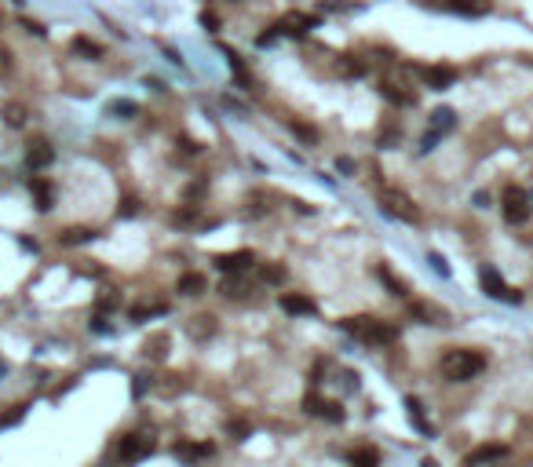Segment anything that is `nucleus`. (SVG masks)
<instances>
[{
  "mask_svg": "<svg viewBox=\"0 0 533 467\" xmlns=\"http://www.w3.org/2000/svg\"><path fill=\"white\" fill-rule=\"evenodd\" d=\"M482 369H486V354H478V350L453 347L442 354V376H446L449 383H467V380H475Z\"/></svg>",
  "mask_w": 533,
  "mask_h": 467,
  "instance_id": "obj_1",
  "label": "nucleus"
},
{
  "mask_svg": "<svg viewBox=\"0 0 533 467\" xmlns=\"http://www.w3.org/2000/svg\"><path fill=\"white\" fill-rule=\"evenodd\" d=\"M344 332H351L354 340H362L365 347H384V343H395L398 340V329L387 325L380 318H369V314H358V318H344L340 321Z\"/></svg>",
  "mask_w": 533,
  "mask_h": 467,
  "instance_id": "obj_2",
  "label": "nucleus"
},
{
  "mask_svg": "<svg viewBox=\"0 0 533 467\" xmlns=\"http://www.w3.org/2000/svg\"><path fill=\"white\" fill-rule=\"evenodd\" d=\"M380 212L395 216L402 223H416V219H420L416 204L409 201V193H402V190H380Z\"/></svg>",
  "mask_w": 533,
  "mask_h": 467,
  "instance_id": "obj_3",
  "label": "nucleus"
},
{
  "mask_svg": "<svg viewBox=\"0 0 533 467\" xmlns=\"http://www.w3.org/2000/svg\"><path fill=\"white\" fill-rule=\"evenodd\" d=\"M501 209H504V219L512 227L526 223V219H530V193L523 187H507L504 198H501Z\"/></svg>",
  "mask_w": 533,
  "mask_h": 467,
  "instance_id": "obj_4",
  "label": "nucleus"
},
{
  "mask_svg": "<svg viewBox=\"0 0 533 467\" xmlns=\"http://www.w3.org/2000/svg\"><path fill=\"white\" fill-rule=\"evenodd\" d=\"M150 452H154V438L150 435H124L121 446H117V457L124 464H139L143 457H150Z\"/></svg>",
  "mask_w": 533,
  "mask_h": 467,
  "instance_id": "obj_5",
  "label": "nucleus"
},
{
  "mask_svg": "<svg viewBox=\"0 0 533 467\" xmlns=\"http://www.w3.org/2000/svg\"><path fill=\"white\" fill-rule=\"evenodd\" d=\"M380 95H384L391 106H413L416 95H413V88L402 81V77H384L380 81Z\"/></svg>",
  "mask_w": 533,
  "mask_h": 467,
  "instance_id": "obj_6",
  "label": "nucleus"
},
{
  "mask_svg": "<svg viewBox=\"0 0 533 467\" xmlns=\"http://www.w3.org/2000/svg\"><path fill=\"white\" fill-rule=\"evenodd\" d=\"M256 263V256H252L249 249H241V252H223V256H215V267L223 270V274H245V270Z\"/></svg>",
  "mask_w": 533,
  "mask_h": 467,
  "instance_id": "obj_7",
  "label": "nucleus"
},
{
  "mask_svg": "<svg viewBox=\"0 0 533 467\" xmlns=\"http://www.w3.org/2000/svg\"><path fill=\"white\" fill-rule=\"evenodd\" d=\"M478 281H482V292H486V296H493V300H512V303H519V296L512 292V289H507V285H504V278L497 274V270H482V274H478Z\"/></svg>",
  "mask_w": 533,
  "mask_h": 467,
  "instance_id": "obj_8",
  "label": "nucleus"
},
{
  "mask_svg": "<svg viewBox=\"0 0 533 467\" xmlns=\"http://www.w3.org/2000/svg\"><path fill=\"white\" fill-rule=\"evenodd\" d=\"M307 412L311 417H322V420H333V423H340L344 420V409H340V401H329V398H322V394H307Z\"/></svg>",
  "mask_w": 533,
  "mask_h": 467,
  "instance_id": "obj_9",
  "label": "nucleus"
},
{
  "mask_svg": "<svg viewBox=\"0 0 533 467\" xmlns=\"http://www.w3.org/2000/svg\"><path fill=\"white\" fill-rule=\"evenodd\" d=\"M172 452H175V457H180L183 464H201V460H209L212 452H215V446H212V442H175Z\"/></svg>",
  "mask_w": 533,
  "mask_h": 467,
  "instance_id": "obj_10",
  "label": "nucleus"
},
{
  "mask_svg": "<svg viewBox=\"0 0 533 467\" xmlns=\"http://www.w3.org/2000/svg\"><path fill=\"white\" fill-rule=\"evenodd\" d=\"M416 73H420V81L427 88H435V92H442V88H449L456 81V70L453 66H420Z\"/></svg>",
  "mask_w": 533,
  "mask_h": 467,
  "instance_id": "obj_11",
  "label": "nucleus"
},
{
  "mask_svg": "<svg viewBox=\"0 0 533 467\" xmlns=\"http://www.w3.org/2000/svg\"><path fill=\"white\" fill-rule=\"evenodd\" d=\"M507 457V446H501V442H490V446H478L472 457L464 460V467H486V464H501Z\"/></svg>",
  "mask_w": 533,
  "mask_h": 467,
  "instance_id": "obj_12",
  "label": "nucleus"
},
{
  "mask_svg": "<svg viewBox=\"0 0 533 467\" xmlns=\"http://www.w3.org/2000/svg\"><path fill=\"white\" fill-rule=\"evenodd\" d=\"M282 310L285 314H293V318H311L314 310V300L311 296H303V292H282Z\"/></svg>",
  "mask_w": 533,
  "mask_h": 467,
  "instance_id": "obj_13",
  "label": "nucleus"
},
{
  "mask_svg": "<svg viewBox=\"0 0 533 467\" xmlns=\"http://www.w3.org/2000/svg\"><path fill=\"white\" fill-rule=\"evenodd\" d=\"M52 161H55L52 142H48V139H33V142H30V150H26V164L33 168V172H41V168H48Z\"/></svg>",
  "mask_w": 533,
  "mask_h": 467,
  "instance_id": "obj_14",
  "label": "nucleus"
},
{
  "mask_svg": "<svg viewBox=\"0 0 533 467\" xmlns=\"http://www.w3.org/2000/svg\"><path fill=\"white\" fill-rule=\"evenodd\" d=\"M314 26H318V19H314V15H303V11H293V15H285V19H282V26H278V30L289 33V37H303L307 30H314Z\"/></svg>",
  "mask_w": 533,
  "mask_h": 467,
  "instance_id": "obj_15",
  "label": "nucleus"
},
{
  "mask_svg": "<svg viewBox=\"0 0 533 467\" xmlns=\"http://www.w3.org/2000/svg\"><path fill=\"white\" fill-rule=\"evenodd\" d=\"M30 190H33V201H37V209H41V212H48L55 204V190H52V183H48L44 175H33Z\"/></svg>",
  "mask_w": 533,
  "mask_h": 467,
  "instance_id": "obj_16",
  "label": "nucleus"
},
{
  "mask_svg": "<svg viewBox=\"0 0 533 467\" xmlns=\"http://www.w3.org/2000/svg\"><path fill=\"white\" fill-rule=\"evenodd\" d=\"M449 11H456V15H472V19H478V15H490V0H449L446 4Z\"/></svg>",
  "mask_w": 533,
  "mask_h": 467,
  "instance_id": "obj_17",
  "label": "nucleus"
},
{
  "mask_svg": "<svg viewBox=\"0 0 533 467\" xmlns=\"http://www.w3.org/2000/svg\"><path fill=\"white\" fill-rule=\"evenodd\" d=\"M409 310H413V318L424 321V325H442V321L449 318L446 310H438V307H431V303H413Z\"/></svg>",
  "mask_w": 533,
  "mask_h": 467,
  "instance_id": "obj_18",
  "label": "nucleus"
},
{
  "mask_svg": "<svg viewBox=\"0 0 533 467\" xmlns=\"http://www.w3.org/2000/svg\"><path fill=\"white\" fill-rule=\"evenodd\" d=\"M73 55H81V59H103V44H95L92 37H73Z\"/></svg>",
  "mask_w": 533,
  "mask_h": 467,
  "instance_id": "obj_19",
  "label": "nucleus"
},
{
  "mask_svg": "<svg viewBox=\"0 0 533 467\" xmlns=\"http://www.w3.org/2000/svg\"><path fill=\"white\" fill-rule=\"evenodd\" d=\"M4 121L11 124V128H22L26 124V117H30V110H26V102H4Z\"/></svg>",
  "mask_w": 533,
  "mask_h": 467,
  "instance_id": "obj_20",
  "label": "nucleus"
},
{
  "mask_svg": "<svg viewBox=\"0 0 533 467\" xmlns=\"http://www.w3.org/2000/svg\"><path fill=\"white\" fill-rule=\"evenodd\" d=\"M175 289H180L183 296H201V292L209 289V281H205V274H183Z\"/></svg>",
  "mask_w": 533,
  "mask_h": 467,
  "instance_id": "obj_21",
  "label": "nucleus"
},
{
  "mask_svg": "<svg viewBox=\"0 0 533 467\" xmlns=\"http://www.w3.org/2000/svg\"><path fill=\"white\" fill-rule=\"evenodd\" d=\"M92 238H95V230H88V227H70V230L59 234L62 245H84V241H92Z\"/></svg>",
  "mask_w": 533,
  "mask_h": 467,
  "instance_id": "obj_22",
  "label": "nucleus"
},
{
  "mask_svg": "<svg viewBox=\"0 0 533 467\" xmlns=\"http://www.w3.org/2000/svg\"><path fill=\"white\" fill-rule=\"evenodd\" d=\"M405 409H409V420L416 423V431H420V435H431V423L424 420V409H420V401H416V398H409V401H405Z\"/></svg>",
  "mask_w": 533,
  "mask_h": 467,
  "instance_id": "obj_23",
  "label": "nucleus"
},
{
  "mask_svg": "<svg viewBox=\"0 0 533 467\" xmlns=\"http://www.w3.org/2000/svg\"><path fill=\"white\" fill-rule=\"evenodd\" d=\"M351 467H380V452H376L373 446H365V449H358V452H354Z\"/></svg>",
  "mask_w": 533,
  "mask_h": 467,
  "instance_id": "obj_24",
  "label": "nucleus"
},
{
  "mask_svg": "<svg viewBox=\"0 0 533 467\" xmlns=\"http://www.w3.org/2000/svg\"><path fill=\"white\" fill-rule=\"evenodd\" d=\"M154 314H164V303H143V307H132V321H146Z\"/></svg>",
  "mask_w": 533,
  "mask_h": 467,
  "instance_id": "obj_25",
  "label": "nucleus"
},
{
  "mask_svg": "<svg viewBox=\"0 0 533 467\" xmlns=\"http://www.w3.org/2000/svg\"><path fill=\"white\" fill-rule=\"evenodd\" d=\"M431 128H435V132H438V128H442V132L453 128V110H435V113H431Z\"/></svg>",
  "mask_w": 533,
  "mask_h": 467,
  "instance_id": "obj_26",
  "label": "nucleus"
},
{
  "mask_svg": "<svg viewBox=\"0 0 533 467\" xmlns=\"http://www.w3.org/2000/svg\"><path fill=\"white\" fill-rule=\"evenodd\" d=\"M293 132H296L303 142H311V146L318 142V128H311V124H303V121H293Z\"/></svg>",
  "mask_w": 533,
  "mask_h": 467,
  "instance_id": "obj_27",
  "label": "nucleus"
},
{
  "mask_svg": "<svg viewBox=\"0 0 533 467\" xmlns=\"http://www.w3.org/2000/svg\"><path fill=\"white\" fill-rule=\"evenodd\" d=\"M340 73H344V77H362V73H365V62H358V59H344V62H340Z\"/></svg>",
  "mask_w": 533,
  "mask_h": 467,
  "instance_id": "obj_28",
  "label": "nucleus"
},
{
  "mask_svg": "<svg viewBox=\"0 0 533 467\" xmlns=\"http://www.w3.org/2000/svg\"><path fill=\"white\" fill-rule=\"evenodd\" d=\"M376 274H380V281H387V285H391V289H395V296H405V285H402V281H398L395 274H391V270H387V267H380V270H376Z\"/></svg>",
  "mask_w": 533,
  "mask_h": 467,
  "instance_id": "obj_29",
  "label": "nucleus"
},
{
  "mask_svg": "<svg viewBox=\"0 0 533 467\" xmlns=\"http://www.w3.org/2000/svg\"><path fill=\"white\" fill-rule=\"evenodd\" d=\"M110 113H124V117H135L139 113V106H135V102H128V99H121V102H113V106H110Z\"/></svg>",
  "mask_w": 533,
  "mask_h": 467,
  "instance_id": "obj_30",
  "label": "nucleus"
},
{
  "mask_svg": "<svg viewBox=\"0 0 533 467\" xmlns=\"http://www.w3.org/2000/svg\"><path fill=\"white\" fill-rule=\"evenodd\" d=\"M263 281H285V270L282 267H263Z\"/></svg>",
  "mask_w": 533,
  "mask_h": 467,
  "instance_id": "obj_31",
  "label": "nucleus"
},
{
  "mask_svg": "<svg viewBox=\"0 0 533 467\" xmlns=\"http://www.w3.org/2000/svg\"><path fill=\"white\" fill-rule=\"evenodd\" d=\"M11 73V51L8 48H0V77Z\"/></svg>",
  "mask_w": 533,
  "mask_h": 467,
  "instance_id": "obj_32",
  "label": "nucleus"
},
{
  "mask_svg": "<svg viewBox=\"0 0 533 467\" xmlns=\"http://www.w3.org/2000/svg\"><path fill=\"white\" fill-rule=\"evenodd\" d=\"M0 369H4V365H0Z\"/></svg>",
  "mask_w": 533,
  "mask_h": 467,
  "instance_id": "obj_33",
  "label": "nucleus"
}]
</instances>
